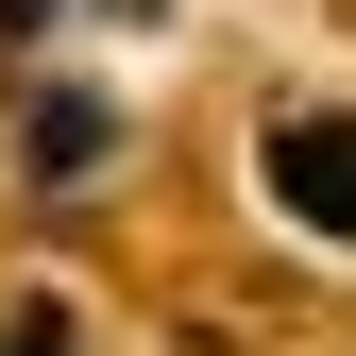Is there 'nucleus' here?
Instances as JSON below:
<instances>
[{"mask_svg": "<svg viewBox=\"0 0 356 356\" xmlns=\"http://www.w3.org/2000/svg\"><path fill=\"white\" fill-rule=\"evenodd\" d=\"M0 356H68V339H51V305H17V323H0Z\"/></svg>", "mask_w": 356, "mask_h": 356, "instance_id": "f257e3e1", "label": "nucleus"}]
</instances>
